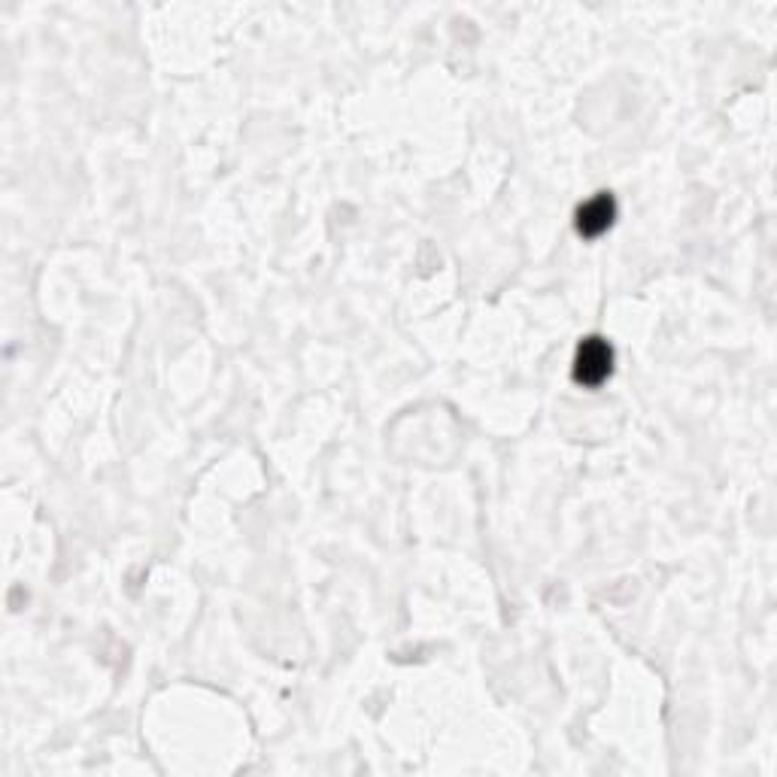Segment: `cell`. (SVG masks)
Returning a JSON list of instances; mask_svg holds the SVG:
<instances>
[{"label": "cell", "mask_w": 777, "mask_h": 777, "mask_svg": "<svg viewBox=\"0 0 777 777\" xmlns=\"http://www.w3.org/2000/svg\"><path fill=\"white\" fill-rule=\"evenodd\" d=\"M614 374V347L604 337H583L574 356V380L586 389H599Z\"/></svg>", "instance_id": "6da1fadb"}, {"label": "cell", "mask_w": 777, "mask_h": 777, "mask_svg": "<svg viewBox=\"0 0 777 777\" xmlns=\"http://www.w3.org/2000/svg\"><path fill=\"white\" fill-rule=\"evenodd\" d=\"M614 219H616L614 195L599 192V195L590 197V201L581 204V209H577V232H581L583 237L595 241V237H602V234L614 225Z\"/></svg>", "instance_id": "7a4b0ae2"}]
</instances>
